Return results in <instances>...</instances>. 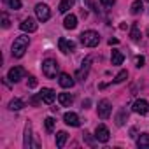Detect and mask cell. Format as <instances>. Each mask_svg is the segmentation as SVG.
<instances>
[{
    "label": "cell",
    "instance_id": "7c38bea8",
    "mask_svg": "<svg viewBox=\"0 0 149 149\" xmlns=\"http://www.w3.org/2000/svg\"><path fill=\"white\" fill-rule=\"evenodd\" d=\"M39 97H40V100L44 102V104H53V100H54V91L51 90V88H42L40 90V93H39Z\"/></svg>",
    "mask_w": 149,
    "mask_h": 149
},
{
    "label": "cell",
    "instance_id": "484cf974",
    "mask_svg": "<svg viewBox=\"0 0 149 149\" xmlns=\"http://www.w3.org/2000/svg\"><path fill=\"white\" fill-rule=\"evenodd\" d=\"M126 77H128V72H126V70H121V72L118 74V76H116L114 83H116V84H119V83H123V81H125Z\"/></svg>",
    "mask_w": 149,
    "mask_h": 149
},
{
    "label": "cell",
    "instance_id": "4316f807",
    "mask_svg": "<svg viewBox=\"0 0 149 149\" xmlns=\"http://www.w3.org/2000/svg\"><path fill=\"white\" fill-rule=\"evenodd\" d=\"M44 125H46V130H47V132H53V128H54V119H53V118H46V119H44Z\"/></svg>",
    "mask_w": 149,
    "mask_h": 149
},
{
    "label": "cell",
    "instance_id": "8992f818",
    "mask_svg": "<svg viewBox=\"0 0 149 149\" xmlns=\"http://www.w3.org/2000/svg\"><path fill=\"white\" fill-rule=\"evenodd\" d=\"M58 47H60V51L63 54H68V53H72L74 49H76V44H74L72 40H67L65 37H60L58 39Z\"/></svg>",
    "mask_w": 149,
    "mask_h": 149
},
{
    "label": "cell",
    "instance_id": "4dcf8cb0",
    "mask_svg": "<svg viewBox=\"0 0 149 149\" xmlns=\"http://www.w3.org/2000/svg\"><path fill=\"white\" fill-rule=\"evenodd\" d=\"M144 61H146V60H144V56H137V58H135V65H137L139 68H140V67H144Z\"/></svg>",
    "mask_w": 149,
    "mask_h": 149
},
{
    "label": "cell",
    "instance_id": "f1b7e54d",
    "mask_svg": "<svg viewBox=\"0 0 149 149\" xmlns=\"http://www.w3.org/2000/svg\"><path fill=\"white\" fill-rule=\"evenodd\" d=\"M83 135H84V140H86V144H88V146H91V147H93V146H95V142H93V139H91V135H90V133H88V132H84V133H83Z\"/></svg>",
    "mask_w": 149,
    "mask_h": 149
},
{
    "label": "cell",
    "instance_id": "3957f363",
    "mask_svg": "<svg viewBox=\"0 0 149 149\" xmlns=\"http://www.w3.org/2000/svg\"><path fill=\"white\" fill-rule=\"evenodd\" d=\"M42 74L47 79L56 77V74H58V63H56V60H51V58L44 60L42 61Z\"/></svg>",
    "mask_w": 149,
    "mask_h": 149
},
{
    "label": "cell",
    "instance_id": "836d02e7",
    "mask_svg": "<svg viewBox=\"0 0 149 149\" xmlns=\"http://www.w3.org/2000/svg\"><path fill=\"white\" fill-rule=\"evenodd\" d=\"M109 44L112 46V44H118V39H109Z\"/></svg>",
    "mask_w": 149,
    "mask_h": 149
},
{
    "label": "cell",
    "instance_id": "e0dca14e",
    "mask_svg": "<svg viewBox=\"0 0 149 149\" xmlns=\"http://www.w3.org/2000/svg\"><path fill=\"white\" fill-rule=\"evenodd\" d=\"M58 102H60L63 107H68V105L74 102V97H72L70 93H60V95H58Z\"/></svg>",
    "mask_w": 149,
    "mask_h": 149
},
{
    "label": "cell",
    "instance_id": "d4e9b609",
    "mask_svg": "<svg viewBox=\"0 0 149 149\" xmlns=\"http://www.w3.org/2000/svg\"><path fill=\"white\" fill-rule=\"evenodd\" d=\"M130 37H132L133 40H139V39H140V28H139V25H137V23H133L132 32H130Z\"/></svg>",
    "mask_w": 149,
    "mask_h": 149
},
{
    "label": "cell",
    "instance_id": "cb8c5ba5",
    "mask_svg": "<svg viewBox=\"0 0 149 149\" xmlns=\"http://www.w3.org/2000/svg\"><path fill=\"white\" fill-rule=\"evenodd\" d=\"M130 13H132V14H139V13H142V2H140V0H135V2L130 6Z\"/></svg>",
    "mask_w": 149,
    "mask_h": 149
},
{
    "label": "cell",
    "instance_id": "9a60e30c",
    "mask_svg": "<svg viewBox=\"0 0 149 149\" xmlns=\"http://www.w3.org/2000/svg\"><path fill=\"white\" fill-rule=\"evenodd\" d=\"M63 26L67 28V30H74L77 26V16L76 14H68L65 19H63Z\"/></svg>",
    "mask_w": 149,
    "mask_h": 149
},
{
    "label": "cell",
    "instance_id": "e575fe53",
    "mask_svg": "<svg viewBox=\"0 0 149 149\" xmlns=\"http://www.w3.org/2000/svg\"><path fill=\"white\" fill-rule=\"evenodd\" d=\"M147 35H149V30H147Z\"/></svg>",
    "mask_w": 149,
    "mask_h": 149
},
{
    "label": "cell",
    "instance_id": "ba28073f",
    "mask_svg": "<svg viewBox=\"0 0 149 149\" xmlns=\"http://www.w3.org/2000/svg\"><path fill=\"white\" fill-rule=\"evenodd\" d=\"M109 137H111L109 128H107L105 125H98V126H97V130H95V139H97L98 142H107V140H109Z\"/></svg>",
    "mask_w": 149,
    "mask_h": 149
},
{
    "label": "cell",
    "instance_id": "d590c367",
    "mask_svg": "<svg viewBox=\"0 0 149 149\" xmlns=\"http://www.w3.org/2000/svg\"><path fill=\"white\" fill-rule=\"evenodd\" d=\"M147 2H149V0H147Z\"/></svg>",
    "mask_w": 149,
    "mask_h": 149
},
{
    "label": "cell",
    "instance_id": "2e32d148",
    "mask_svg": "<svg viewBox=\"0 0 149 149\" xmlns=\"http://www.w3.org/2000/svg\"><path fill=\"white\" fill-rule=\"evenodd\" d=\"M23 146H25L26 149H30V147L33 146V142H32V125H30V123H28L26 128H25V142H23Z\"/></svg>",
    "mask_w": 149,
    "mask_h": 149
},
{
    "label": "cell",
    "instance_id": "5b68a950",
    "mask_svg": "<svg viewBox=\"0 0 149 149\" xmlns=\"http://www.w3.org/2000/svg\"><path fill=\"white\" fill-rule=\"evenodd\" d=\"M35 14H37V19L42 21V23L51 18V11H49V7L46 4H37L35 6Z\"/></svg>",
    "mask_w": 149,
    "mask_h": 149
},
{
    "label": "cell",
    "instance_id": "277c9868",
    "mask_svg": "<svg viewBox=\"0 0 149 149\" xmlns=\"http://www.w3.org/2000/svg\"><path fill=\"white\" fill-rule=\"evenodd\" d=\"M26 76V70L23 68V67H13L11 70H9V74H7V79L11 81V83H18L19 79H23Z\"/></svg>",
    "mask_w": 149,
    "mask_h": 149
},
{
    "label": "cell",
    "instance_id": "7402d4cb",
    "mask_svg": "<svg viewBox=\"0 0 149 149\" xmlns=\"http://www.w3.org/2000/svg\"><path fill=\"white\" fill-rule=\"evenodd\" d=\"M126 118H128L126 111H125V109H121V111L118 112V116H116V125H118V126H123V125H125V121H126Z\"/></svg>",
    "mask_w": 149,
    "mask_h": 149
},
{
    "label": "cell",
    "instance_id": "ffe728a7",
    "mask_svg": "<svg viewBox=\"0 0 149 149\" xmlns=\"http://www.w3.org/2000/svg\"><path fill=\"white\" fill-rule=\"evenodd\" d=\"M137 144H139V147H142V149H149V133H142V135L139 137Z\"/></svg>",
    "mask_w": 149,
    "mask_h": 149
},
{
    "label": "cell",
    "instance_id": "9c48e42d",
    "mask_svg": "<svg viewBox=\"0 0 149 149\" xmlns=\"http://www.w3.org/2000/svg\"><path fill=\"white\" fill-rule=\"evenodd\" d=\"M90 65H91V56H88L84 61H83V67L77 70V74H76V79H79V81H84L86 79V76H88V72H90Z\"/></svg>",
    "mask_w": 149,
    "mask_h": 149
},
{
    "label": "cell",
    "instance_id": "603a6c76",
    "mask_svg": "<svg viewBox=\"0 0 149 149\" xmlns=\"http://www.w3.org/2000/svg\"><path fill=\"white\" fill-rule=\"evenodd\" d=\"M23 100H19V98H14V100H11L9 102V109L11 111H19V109H23Z\"/></svg>",
    "mask_w": 149,
    "mask_h": 149
},
{
    "label": "cell",
    "instance_id": "30bf717a",
    "mask_svg": "<svg viewBox=\"0 0 149 149\" xmlns=\"http://www.w3.org/2000/svg\"><path fill=\"white\" fill-rule=\"evenodd\" d=\"M19 28H21L23 32H28V33H32V32H35V30H37V21H35L33 18H25V19L21 21Z\"/></svg>",
    "mask_w": 149,
    "mask_h": 149
},
{
    "label": "cell",
    "instance_id": "f546056e",
    "mask_svg": "<svg viewBox=\"0 0 149 149\" xmlns=\"http://www.w3.org/2000/svg\"><path fill=\"white\" fill-rule=\"evenodd\" d=\"M2 26H4V28H9V26H11V21H9L7 14H4V16H2Z\"/></svg>",
    "mask_w": 149,
    "mask_h": 149
},
{
    "label": "cell",
    "instance_id": "44dd1931",
    "mask_svg": "<svg viewBox=\"0 0 149 149\" xmlns=\"http://www.w3.org/2000/svg\"><path fill=\"white\" fill-rule=\"evenodd\" d=\"M72 6H74V0H61L60 6H58V11L60 13H67Z\"/></svg>",
    "mask_w": 149,
    "mask_h": 149
},
{
    "label": "cell",
    "instance_id": "8fae6325",
    "mask_svg": "<svg viewBox=\"0 0 149 149\" xmlns=\"http://www.w3.org/2000/svg\"><path fill=\"white\" fill-rule=\"evenodd\" d=\"M147 111H149V104H147L144 98H140V100H135V102H133V112H137V114L144 116V114H147Z\"/></svg>",
    "mask_w": 149,
    "mask_h": 149
},
{
    "label": "cell",
    "instance_id": "d6a6232c",
    "mask_svg": "<svg viewBox=\"0 0 149 149\" xmlns=\"http://www.w3.org/2000/svg\"><path fill=\"white\" fill-rule=\"evenodd\" d=\"M37 86V79L35 77H30V81H28V88H35Z\"/></svg>",
    "mask_w": 149,
    "mask_h": 149
},
{
    "label": "cell",
    "instance_id": "5bb4252c",
    "mask_svg": "<svg viewBox=\"0 0 149 149\" xmlns=\"http://www.w3.org/2000/svg\"><path fill=\"white\" fill-rule=\"evenodd\" d=\"M63 121H65L68 126H79V116H77L76 112H65Z\"/></svg>",
    "mask_w": 149,
    "mask_h": 149
},
{
    "label": "cell",
    "instance_id": "1f68e13d",
    "mask_svg": "<svg viewBox=\"0 0 149 149\" xmlns=\"http://www.w3.org/2000/svg\"><path fill=\"white\" fill-rule=\"evenodd\" d=\"M100 2H102V6H105V7H112L116 0H100Z\"/></svg>",
    "mask_w": 149,
    "mask_h": 149
},
{
    "label": "cell",
    "instance_id": "83f0119b",
    "mask_svg": "<svg viewBox=\"0 0 149 149\" xmlns=\"http://www.w3.org/2000/svg\"><path fill=\"white\" fill-rule=\"evenodd\" d=\"M9 6H11V9L18 11V9H21V0H9Z\"/></svg>",
    "mask_w": 149,
    "mask_h": 149
},
{
    "label": "cell",
    "instance_id": "52a82bcc",
    "mask_svg": "<svg viewBox=\"0 0 149 149\" xmlns=\"http://www.w3.org/2000/svg\"><path fill=\"white\" fill-rule=\"evenodd\" d=\"M111 111H112V107H111V102L109 100H100L98 102V116L102 119H107L111 116Z\"/></svg>",
    "mask_w": 149,
    "mask_h": 149
},
{
    "label": "cell",
    "instance_id": "6da1fadb",
    "mask_svg": "<svg viewBox=\"0 0 149 149\" xmlns=\"http://www.w3.org/2000/svg\"><path fill=\"white\" fill-rule=\"evenodd\" d=\"M28 44H30L28 35H19V37H16L14 42H13V56H14V58H21V56L26 53Z\"/></svg>",
    "mask_w": 149,
    "mask_h": 149
},
{
    "label": "cell",
    "instance_id": "d6986e66",
    "mask_svg": "<svg viewBox=\"0 0 149 149\" xmlns=\"http://www.w3.org/2000/svg\"><path fill=\"white\" fill-rule=\"evenodd\" d=\"M67 139H68L67 132H58L56 133V147H63L65 142H67Z\"/></svg>",
    "mask_w": 149,
    "mask_h": 149
},
{
    "label": "cell",
    "instance_id": "ac0fdd59",
    "mask_svg": "<svg viewBox=\"0 0 149 149\" xmlns=\"http://www.w3.org/2000/svg\"><path fill=\"white\" fill-rule=\"evenodd\" d=\"M111 60H112V65H121V63H123V60H125V56H123V53H121V51L114 49V51H112V54H111Z\"/></svg>",
    "mask_w": 149,
    "mask_h": 149
},
{
    "label": "cell",
    "instance_id": "4fadbf2b",
    "mask_svg": "<svg viewBox=\"0 0 149 149\" xmlns=\"http://www.w3.org/2000/svg\"><path fill=\"white\" fill-rule=\"evenodd\" d=\"M58 83H60V86L61 88H72L74 84H76V81H74V77H70L68 74H60L58 76Z\"/></svg>",
    "mask_w": 149,
    "mask_h": 149
},
{
    "label": "cell",
    "instance_id": "7a4b0ae2",
    "mask_svg": "<svg viewBox=\"0 0 149 149\" xmlns=\"http://www.w3.org/2000/svg\"><path fill=\"white\" fill-rule=\"evenodd\" d=\"M81 42H83V46H86V47H95V46H98V42H100V35H98V32H95V30H86V32L81 33Z\"/></svg>",
    "mask_w": 149,
    "mask_h": 149
}]
</instances>
